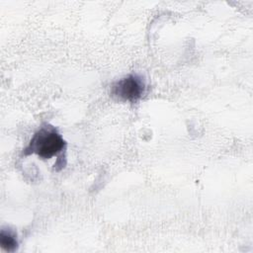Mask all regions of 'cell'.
<instances>
[{
	"label": "cell",
	"mask_w": 253,
	"mask_h": 253,
	"mask_svg": "<svg viewBox=\"0 0 253 253\" xmlns=\"http://www.w3.org/2000/svg\"><path fill=\"white\" fill-rule=\"evenodd\" d=\"M145 81L140 74L130 73L111 86V95L123 102L135 103L145 92Z\"/></svg>",
	"instance_id": "cell-2"
},
{
	"label": "cell",
	"mask_w": 253,
	"mask_h": 253,
	"mask_svg": "<svg viewBox=\"0 0 253 253\" xmlns=\"http://www.w3.org/2000/svg\"><path fill=\"white\" fill-rule=\"evenodd\" d=\"M0 244L1 247L8 251L13 252L18 248L17 234L11 229H2L0 232Z\"/></svg>",
	"instance_id": "cell-3"
},
{
	"label": "cell",
	"mask_w": 253,
	"mask_h": 253,
	"mask_svg": "<svg viewBox=\"0 0 253 253\" xmlns=\"http://www.w3.org/2000/svg\"><path fill=\"white\" fill-rule=\"evenodd\" d=\"M66 141L57 129L49 125L41 126L32 136L29 144L23 149V155L36 154L41 159H50L65 150Z\"/></svg>",
	"instance_id": "cell-1"
}]
</instances>
